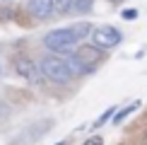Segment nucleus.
<instances>
[{"label": "nucleus", "instance_id": "1", "mask_svg": "<svg viewBox=\"0 0 147 145\" xmlns=\"http://www.w3.org/2000/svg\"><path fill=\"white\" fill-rule=\"evenodd\" d=\"M68 63H70L72 75H89V72H94L96 68H99L101 51L94 44L92 46H77V51L68 58Z\"/></svg>", "mask_w": 147, "mask_h": 145}, {"label": "nucleus", "instance_id": "2", "mask_svg": "<svg viewBox=\"0 0 147 145\" xmlns=\"http://www.w3.org/2000/svg\"><path fill=\"white\" fill-rule=\"evenodd\" d=\"M41 75L51 82H58V85H65L72 80V70H70V63L60 56H46L41 58Z\"/></svg>", "mask_w": 147, "mask_h": 145}, {"label": "nucleus", "instance_id": "3", "mask_svg": "<svg viewBox=\"0 0 147 145\" xmlns=\"http://www.w3.org/2000/svg\"><path fill=\"white\" fill-rule=\"evenodd\" d=\"M77 34H75V29H53V32H48L44 36V46L46 48H51V51H56V53H65V51H70L72 46L77 44Z\"/></svg>", "mask_w": 147, "mask_h": 145}, {"label": "nucleus", "instance_id": "4", "mask_svg": "<svg viewBox=\"0 0 147 145\" xmlns=\"http://www.w3.org/2000/svg\"><path fill=\"white\" fill-rule=\"evenodd\" d=\"M121 32L111 24H101V27H96L94 32H92V44H94L99 51H109V48L118 46L121 44Z\"/></svg>", "mask_w": 147, "mask_h": 145}, {"label": "nucleus", "instance_id": "5", "mask_svg": "<svg viewBox=\"0 0 147 145\" xmlns=\"http://www.w3.org/2000/svg\"><path fill=\"white\" fill-rule=\"evenodd\" d=\"M15 72L27 82H36L41 75V65L36 60H32L29 56H17L15 58Z\"/></svg>", "mask_w": 147, "mask_h": 145}, {"label": "nucleus", "instance_id": "6", "mask_svg": "<svg viewBox=\"0 0 147 145\" xmlns=\"http://www.w3.org/2000/svg\"><path fill=\"white\" fill-rule=\"evenodd\" d=\"M27 10L36 20H46V17H51L56 12V0H29Z\"/></svg>", "mask_w": 147, "mask_h": 145}, {"label": "nucleus", "instance_id": "7", "mask_svg": "<svg viewBox=\"0 0 147 145\" xmlns=\"http://www.w3.org/2000/svg\"><path fill=\"white\" fill-rule=\"evenodd\" d=\"M48 126H51V123L41 126V128H39V126H32L29 131L20 133V136H17V145H29V143H32V140H34L36 136H41V133H46V131H48Z\"/></svg>", "mask_w": 147, "mask_h": 145}, {"label": "nucleus", "instance_id": "8", "mask_svg": "<svg viewBox=\"0 0 147 145\" xmlns=\"http://www.w3.org/2000/svg\"><path fill=\"white\" fill-rule=\"evenodd\" d=\"M140 104H142V102H140V99H135V102H133V104H128L125 109H121V111H118V114H116V116L111 119V123H113V126H118V123H123V121H125L128 116H130L133 111H138V109H140Z\"/></svg>", "mask_w": 147, "mask_h": 145}, {"label": "nucleus", "instance_id": "9", "mask_svg": "<svg viewBox=\"0 0 147 145\" xmlns=\"http://www.w3.org/2000/svg\"><path fill=\"white\" fill-rule=\"evenodd\" d=\"M92 3L94 0H72V15H84V12L92 10Z\"/></svg>", "mask_w": 147, "mask_h": 145}, {"label": "nucleus", "instance_id": "10", "mask_svg": "<svg viewBox=\"0 0 147 145\" xmlns=\"http://www.w3.org/2000/svg\"><path fill=\"white\" fill-rule=\"evenodd\" d=\"M116 114H118V111H116V109H113V106H111V109H106V111H104V114H101V116H99V119H96V121H94V123H92V128H99V126H104V123H106V121H109V119H113V116H116Z\"/></svg>", "mask_w": 147, "mask_h": 145}, {"label": "nucleus", "instance_id": "11", "mask_svg": "<svg viewBox=\"0 0 147 145\" xmlns=\"http://www.w3.org/2000/svg\"><path fill=\"white\" fill-rule=\"evenodd\" d=\"M72 0H56V12H70Z\"/></svg>", "mask_w": 147, "mask_h": 145}, {"label": "nucleus", "instance_id": "12", "mask_svg": "<svg viewBox=\"0 0 147 145\" xmlns=\"http://www.w3.org/2000/svg\"><path fill=\"white\" fill-rule=\"evenodd\" d=\"M82 145H104V138H101V136H92V138H87Z\"/></svg>", "mask_w": 147, "mask_h": 145}, {"label": "nucleus", "instance_id": "13", "mask_svg": "<svg viewBox=\"0 0 147 145\" xmlns=\"http://www.w3.org/2000/svg\"><path fill=\"white\" fill-rule=\"evenodd\" d=\"M138 10H123V20H138Z\"/></svg>", "mask_w": 147, "mask_h": 145}, {"label": "nucleus", "instance_id": "14", "mask_svg": "<svg viewBox=\"0 0 147 145\" xmlns=\"http://www.w3.org/2000/svg\"><path fill=\"white\" fill-rule=\"evenodd\" d=\"M5 116H7V106H5V104H3V102H0V121H3Z\"/></svg>", "mask_w": 147, "mask_h": 145}, {"label": "nucleus", "instance_id": "15", "mask_svg": "<svg viewBox=\"0 0 147 145\" xmlns=\"http://www.w3.org/2000/svg\"><path fill=\"white\" fill-rule=\"evenodd\" d=\"M142 145H147V136H145V138H142Z\"/></svg>", "mask_w": 147, "mask_h": 145}, {"label": "nucleus", "instance_id": "16", "mask_svg": "<svg viewBox=\"0 0 147 145\" xmlns=\"http://www.w3.org/2000/svg\"><path fill=\"white\" fill-rule=\"evenodd\" d=\"M58 145H65V143H58Z\"/></svg>", "mask_w": 147, "mask_h": 145}, {"label": "nucleus", "instance_id": "17", "mask_svg": "<svg viewBox=\"0 0 147 145\" xmlns=\"http://www.w3.org/2000/svg\"><path fill=\"white\" fill-rule=\"evenodd\" d=\"M0 70H3V65H0Z\"/></svg>", "mask_w": 147, "mask_h": 145}, {"label": "nucleus", "instance_id": "18", "mask_svg": "<svg viewBox=\"0 0 147 145\" xmlns=\"http://www.w3.org/2000/svg\"><path fill=\"white\" fill-rule=\"evenodd\" d=\"M111 3H116V0H111Z\"/></svg>", "mask_w": 147, "mask_h": 145}]
</instances>
